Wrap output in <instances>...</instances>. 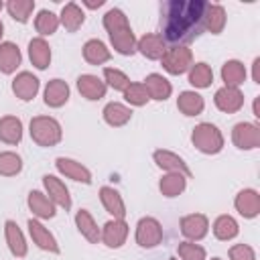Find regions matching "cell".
Listing matches in <instances>:
<instances>
[{"label":"cell","mask_w":260,"mask_h":260,"mask_svg":"<svg viewBox=\"0 0 260 260\" xmlns=\"http://www.w3.org/2000/svg\"><path fill=\"white\" fill-rule=\"evenodd\" d=\"M2 8H4V4H2V2H0V10H2Z\"/></svg>","instance_id":"obj_49"},{"label":"cell","mask_w":260,"mask_h":260,"mask_svg":"<svg viewBox=\"0 0 260 260\" xmlns=\"http://www.w3.org/2000/svg\"><path fill=\"white\" fill-rule=\"evenodd\" d=\"M193 146L203 154H217L223 148V134L221 130L211 122H201L191 132Z\"/></svg>","instance_id":"obj_3"},{"label":"cell","mask_w":260,"mask_h":260,"mask_svg":"<svg viewBox=\"0 0 260 260\" xmlns=\"http://www.w3.org/2000/svg\"><path fill=\"white\" fill-rule=\"evenodd\" d=\"M43 100H45V104L49 108H61V106H65L67 100H69V85H67V81H63L59 77L51 79L45 85Z\"/></svg>","instance_id":"obj_23"},{"label":"cell","mask_w":260,"mask_h":260,"mask_svg":"<svg viewBox=\"0 0 260 260\" xmlns=\"http://www.w3.org/2000/svg\"><path fill=\"white\" fill-rule=\"evenodd\" d=\"M22 122L16 116H2L0 118V140L4 144H18L22 140Z\"/></svg>","instance_id":"obj_32"},{"label":"cell","mask_w":260,"mask_h":260,"mask_svg":"<svg viewBox=\"0 0 260 260\" xmlns=\"http://www.w3.org/2000/svg\"><path fill=\"white\" fill-rule=\"evenodd\" d=\"M234 207L242 217L254 219L260 213V193L256 189H242L234 199Z\"/></svg>","instance_id":"obj_15"},{"label":"cell","mask_w":260,"mask_h":260,"mask_svg":"<svg viewBox=\"0 0 260 260\" xmlns=\"http://www.w3.org/2000/svg\"><path fill=\"white\" fill-rule=\"evenodd\" d=\"M81 53H83V59H85L89 65H104V63H108V61L112 59V51H110L108 45H106L104 41H100V39H89V41H85Z\"/></svg>","instance_id":"obj_28"},{"label":"cell","mask_w":260,"mask_h":260,"mask_svg":"<svg viewBox=\"0 0 260 260\" xmlns=\"http://www.w3.org/2000/svg\"><path fill=\"white\" fill-rule=\"evenodd\" d=\"M177 108L185 116H199L205 110V100L195 89H185L177 98Z\"/></svg>","instance_id":"obj_30"},{"label":"cell","mask_w":260,"mask_h":260,"mask_svg":"<svg viewBox=\"0 0 260 260\" xmlns=\"http://www.w3.org/2000/svg\"><path fill=\"white\" fill-rule=\"evenodd\" d=\"M28 132L35 144L43 146V148H51L57 146L63 138V128L61 124L51 118V116H35L28 124Z\"/></svg>","instance_id":"obj_2"},{"label":"cell","mask_w":260,"mask_h":260,"mask_svg":"<svg viewBox=\"0 0 260 260\" xmlns=\"http://www.w3.org/2000/svg\"><path fill=\"white\" fill-rule=\"evenodd\" d=\"M4 238H6L8 250L12 252V256H16V258H24L26 256L28 244H26V238H24L22 230L18 228V223L14 219H6L4 221Z\"/></svg>","instance_id":"obj_18"},{"label":"cell","mask_w":260,"mask_h":260,"mask_svg":"<svg viewBox=\"0 0 260 260\" xmlns=\"http://www.w3.org/2000/svg\"><path fill=\"white\" fill-rule=\"evenodd\" d=\"M104 83H106V87H112L114 91L124 93V89L130 85V77L116 67H106L104 69Z\"/></svg>","instance_id":"obj_41"},{"label":"cell","mask_w":260,"mask_h":260,"mask_svg":"<svg viewBox=\"0 0 260 260\" xmlns=\"http://www.w3.org/2000/svg\"><path fill=\"white\" fill-rule=\"evenodd\" d=\"M43 187H45L47 197H49L57 207H61V209H65V211L71 209V195H69V189H67V185H65L59 177H55V175H45V177H43Z\"/></svg>","instance_id":"obj_11"},{"label":"cell","mask_w":260,"mask_h":260,"mask_svg":"<svg viewBox=\"0 0 260 260\" xmlns=\"http://www.w3.org/2000/svg\"><path fill=\"white\" fill-rule=\"evenodd\" d=\"M252 114L254 118H260V95L254 98V106H252Z\"/></svg>","instance_id":"obj_46"},{"label":"cell","mask_w":260,"mask_h":260,"mask_svg":"<svg viewBox=\"0 0 260 260\" xmlns=\"http://www.w3.org/2000/svg\"><path fill=\"white\" fill-rule=\"evenodd\" d=\"M26 205H28V209L32 211V215H35V219H53L55 217V209H57V205L47 197V193H43V191H30L28 193V197H26Z\"/></svg>","instance_id":"obj_17"},{"label":"cell","mask_w":260,"mask_h":260,"mask_svg":"<svg viewBox=\"0 0 260 260\" xmlns=\"http://www.w3.org/2000/svg\"><path fill=\"white\" fill-rule=\"evenodd\" d=\"M55 167H57V171L63 177H67L71 181H77V183H83V185H89L91 183V171L85 165H81L79 160H75V158L59 156L55 160Z\"/></svg>","instance_id":"obj_14"},{"label":"cell","mask_w":260,"mask_h":260,"mask_svg":"<svg viewBox=\"0 0 260 260\" xmlns=\"http://www.w3.org/2000/svg\"><path fill=\"white\" fill-rule=\"evenodd\" d=\"M213 104L219 112H225V114H236L244 108V93L240 87H219L213 95Z\"/></svg>","instance_id":"obj_10"},{"label":"cell","mask_w":260,"mask_h":260,"mask_svg":"<svg viewBox=\"0 0 260 260\" xmlns=\"http://www.w3.org/2000/svg\"><path fill=\"white\" fill-rule=\"evenodd\" d=\"M128 238V223L124 219H110L104 223L102 228V236H100V242L106 244L108 248H122L124 242Z\"/></svg>","instance_id":"obj_12"},{"label":"cell","mask_w":260,"mask_h":260,"mask_svg":"<svg viewBox=\"0 0 260 260\" xmlns=\"http://www.w3.org/2000/svg\"><path fill=\"white\" fill-rule=\"evenodd\" d=\"M100 201L104 205V209L114 217V219H124L126 215V203L122 199V195L114 189V187H100Z\"/></svg>","instance_id":"obj_21"},{"label":"cell","mask_w":260,"mask_h":260,"mask_svg":"<svg viewBox=\"0 0 260 260\" xmlns=\"http://www.w3.org/2000/svg\"><path fill=\"white\" fill-rule=\"evenodd\" d=\"M28 59L37 69H47L51 65V47L43 37H35L28 41Z\"/></svg>","instance_id":"obj_29"},{"label":"cell","mask_w":260,"mask_h":260,"mask_svg":"<svg viewBox=\"0 0 260 260\" xmlns=\"http://www.w3.org/2000/svg\"><path fill=\"white\" fill-rule=\"evenodd\" d=\"M59 26H61L59 24V16L55 12H51V10H39V14L35 16V28L43 39L55 35Z\"/></svg>","instance_id":"obj_37"},{"label":"cell","mask_w":260,"mask_h":260,"mask_svg":"<svg viewBox=\"0 0 260 260\" xmlns=\"http://www.w3.org/2000/svg\"><path fill=\"white\" fill-rule=\"evenodd\" d=\"M102 24H104V28H106L108 32L118 30V28H122V26H130L128 16H126L124 10H120V8H110V10L104 14Z\"/></svg>","instance_id":"obj_42"},{"label":"cell","mask_w":260,"mask_h":260,"mask_svg":"<svg viewBox=\"0 0 260 260\" xmlns=\"http://www.w3.org/2000/svg\"><path fill=\"white\" fill-rule=\"evenodd\" d=\"M77 91L89 100V102H95V100H102L108 91L104 79H100L98 75H91V73H83L77 77Z\"/></svg>","instance_id":"obj_19"},{"label":"cell","mask_w":260,"mask_h":260,"mask_svg":"<svg viewBox=\"0 0 260 260\" xmlns=\"http://www.w3.org/2000/svg\"><path fill=\"white\" fill-rule=\"evenodd\" d=\"M108 37H110V43H112V47H114L116 53H120L124 57L136 53V41L138 39L134 37V32H132L130 26H122L118 30H112V32H108Z\"/></svg>","instance_id":"obj_22"},{"label":"cell","mask_w":260,"mask_h":260,"mask_svg":"<svg viewBox=\"0 0 260 260\" xmlns=\"http://www.w3.org/2000/svg\"><path fill=\"white\" fill-rule=\"evenodd\" d=\"M6 10L8 14L16 20V22H28L32 10H35V0H8L6 2Z\"/></svg>","instance_id":"obj_38"},{"label":"cell","mask_w":260,"mask_h":260,"mask_svg":"<svg viewBox=\"0 0 260 260\" xmlns=\"http://www.w3.org/2000/svg\"><path fill=\"white\" fill-rule=\"evenodd\" d=\"M252 79L254 83H260V57H256L252 63Z\"/></svg>","instance_id":"obj_45"},{"label":"cell","mask_w":260,"mask_h":260,"mask_svg":"<svg viewBox=\"0 0 260 260\" xmlns=\"http://www.w3.org/2000/svg\"><path fill=\"white\" fill-rule=\"evenodd\" d=\"M225 8L221 4H205V12H203V30L211 32V35H219L225 28Z\"/></svg>","instance_id":"obj_25"},{"label":"cell","mask_w":260,"mask_h":260,"mask_svg":"<svg viewBox=\"0 0 260 260\" xmlns=\"http://www.w3.org/2000/svg\"><path fill=\"white\" fill-rule=\"evenodd\" d=\"M26 228H28L30 240H32V244H35L37 248H41V250H45V252H49V254H59V252H61V248H59V244H57V238L49 232V228L43 225L41 219L30 217V219L26 221Z\"/></svg>","instance_id":"obj_7"},{"label":"cell","mask_w":260,"mask_h":260,"mask_svg":"<svg viewBox=\"0 0 260 260\" xmlns=\"http://www.w3.org/2000/svg\"><path fill=\"white\" fill-rule=\"evenodd\" d=\"M39 89H41V81L30 71H20L12 79V93L22 102H30L39 93Z\"/></svg>","instance_id":"obj_13"},{"label":"cell","mask_w":260,"mask_h":260,"mask_svg":"<svg viewBox=\"0 0 260 260\" xmlns=\"http://www.w3.org/2000/svg\"><path fill=\"white\" fill-rule=\"evenodd\" d=\"M179 228H181V234L187 238V242H199L209 232V219L203 213H189L181 217Z\"/></svg>","instance_id":"obj_9"},{"label":"cell","mask_w":260,"mask_h":260,"mask_svg":"<svg viewBox=\"0 0 260 260\" xmlns=\"http://www.w3.org/2000/svg\"><path fill=\"white\" fill-rule=\"evenodd\" d=\"M189 83L197 89H205L213 83V71L205 61H197L189 67Z\"/></svg>","instance_id":"obj_34"},{"label":"cell","mask_w":260,"mask_h":260,"mask_svg":"<svg viewBox=\"0 0 260 260\" xmlns=\"http://www.w3.org/2000/svg\"><path fill=\"white\" fill-rule=\"evenodd\" d=\"M205 0H171L162 8V41L171 47L195 41L203 32Z\"/></svg>","instance_id":"obj_1"},{"label":"cell","mask_w":260,"mask_h":260,"mask_svg":"<svg viewBox=\"0 0 260 260\" xmlns=\"http://www.w3.org/2000/svg\"><path fill=\"white\" fill-rule=\"evenodd\" d=\"M124 100H126V104L136 106V108H140V106H144V104L150 102L148 91L142 85V81H130V85L124 89Z\"/></svg>","instance_id":"obj_40"},{"label":"cell","mask_w":260,"mask_h":260,"mask_svg":"<svg viewBox=\"0 0 260 260\" xmlns=\"http://www.w3.org/2000/svg\"><path fill=\"white\" fill-rule=\"evenodd\" d=\"M22 171V158L20 154L12 150L0 152V175L2 177H16Z\"/></svg>","instance_id":"obj_39"},{"label":"cell","mask_w":260,"mask_h":260,"mask_svg":"<svg viewBox=\"0 0 260 260\" xmlns=\"http://www.w3.org/2000/svg\"><path fill=\"white\" fill-rule=\"evenodd\" d=\"M85 22V12L81 10V6L77 2H67L63 8H61V14H59V24L67 30V32H75L83 26Z\"/></svg>","instance_id":"obj_26"},{"label":"cell","mask_w":260,"mask_h":260,"mask_svg":"<svg viewBox=\"0 0 260 260\" xmlns=\"http://www.w3.org/2000/svg\"><path fill=\"white\" fill-rule=\"evenodd\" d=\"M2 37H4V22L0 20V43H2Z\"/></svg>","instance_id":"obj_48"},{"label":"cell","mask_w":260,"mask_h":260,"mask_svg":"<svg viewBox=\"0 0 260 260\" xmlns=\"http://www.w3.org/2000/svg\"><path fill=\"white\" fill-rule=\"evenodd\" d=\"M162 69L171 75H183L189 71V67L193 65V53L189 47L177 45V47H167L165 55L160 57Z\"/></svg>","instance_id":"obj_4"},{"label":"cell","mask_w":260,"mask_h":260,"mask_svg":"<svg viewBox=\"0 0 260 260\" xmlns=\"http://www.w3.org/2000/svg\"><path fill=\"white\" fill-rule=\"evenodd\" d=\"M211 260H221V258H217V256H215V258H211Z\"/></svg>","instance_id":"obj_50"},{"label":"cell","mask_w":260,"mask_h":260,"mask_svg":"<svg viewBox=\"0 0 260 260\" xmlns=\"http://www.w3.org/2000/svg\"><path fill=\"white\" fill-rule=\"evenodd\" d=\"M158 189L165 197H179L187 189V177H183L179 173H167L158 181Z\"/></svg>","instance_id":"obj_36"},{"label":"cell","mask_w":260,"mask_h":260,"mask_svg":"<svg viewBox=\"0 0 260 260\" xmlns=\"http://www.w3.org/2000/svg\"><path fill=\"white\" fill-rule=\"evenodd\" d=\"M20 63H22V55H20L18 45L12 41H2L0 43V73L12 75Z\"/></svg>","instance_id":"obj_24"},{"label":"cell","mask_w":260,"mask_h":260,"mask_svg":"<svg viewBox=\"0 0 260 260\" xmlns=\"http://www.w3.org/2000/svg\"><path fill=\"white\" fill-rule=\"evenodd\" d=\"M83 6H87V8H100V6H104V0H98V2H89V0H83Z\"/></svg>","instance_id":"obj_47"},{"label":"cell","mask_w":260,"mask_h":260,"mask_svg":"<svg viewBox=\"0 0 260 260\" xmlns=\"http://www.w3.org/2000/svg\"><path fill=\"white\" fill-rule=\"evenodd\" d=\"M162 236H165L162 234V225H160V221L156 217H140L138 219L134 238H136V244L140 248H146V250L156 248L162 242Z\"/></svg>","instance_id":"obj_5"},{"label":"cell","mask_w":260,"mask_h":260,"mask_svg":"<svg viewBox=\"0 0 260 260\" xmlns=\"http://www.w3.org/2000/svg\"><path fill=\"white\" fill-rule=\"evenodd\" d=\"M246 67L238 59H230L221 65V81L228 87H240L246 81Z\"/></svg>","instance_id":"obj_33"},{"label":"cell","mask_w":260,"mask_h":260,"mask_svg":"<svg viewBox=\"0 0 260 260\" xmlns=\"http://www.w3.org/2000/svg\"><path fill=\"white\" fill-rule=\"evenodd\" d=\"M232 142L240 150H254L260 146V126L254 122H238L232 128Z\"/></svg>","instance_id":"obj_6"},{"label":"cell","mask_w":260,"mask_h":260,"mask_svg":"<svg viewBox=\"0 0 260 260\" xmlns=\"http://www.w3.org/2000/svg\"><path fill=\"white\" fill-rule=\"evenodd\" d=\"M228 254H230V260H256V252L248 244H234Z\"/></svg>","instance_id":"obj_44"},{"label":"cell","mask_w":260,"mask_h":260,"mask_svg":"<svg viewBox=\"0 0 260 260\" xmlns=\"http://www.w3.org/2000/svg\"><path fill=\"white\" fill-rule=\"evenodd\" d=\"M211 230H213V236L217 240H221V242H230V240H234L240 234V225H238V221L232 215H219V217H215Z\"/></svg>","instance_id":"obj_35"},{"label":"cell","mask_w":260,"mask_h":260,"mask_svg":"<svg viewBox=\"0 0 260 260\" xmlns=\"http://www.w3.org/2000/svg\"><path fill=\"white\" fill-rule=\"evenodd\" d=\"M75 225L79 230V234L89 242V244H98L100 236H102V228H98L93 215L87 209H77L75 213Z\"/></svg>","instance_id":"obj_31"},{"label":"cell","mask_w":260,"mask_h":260,"mask_svg":"<svg viewBox=\"0 0 260 260\" xmlns=\"http://www.w3.org/2000/svg\"><path fill=\"white\" fill-rule=\"evenodd\" d=\"M136 51L150 61H158L167 51V43L158 32H146L136 41Z\"/></svg>","instance_id":"obj_16"},{"label":"cell","mask_w":260,"mask_h":260,"mask_svg":"<svg viewBox=\"0 0 260 260\" xmlns=\"http://www.w3.org/2000/svg\"><path fill=\"white\" fill-rule=\"evenodd\" d=\"M152 158H154L156 167L162 169L165 173H179V175H183V177H187V179H191V175H193L191 169H189V165L185 162V158L179 156V154L173 152V150L158 148V150L152 152Z\"/></svg>","instance_id":"obj_8"},{"label":"cell","mask_w":260,"mask_h":260,"mask_svg":"<svg viewBox=\"0 0 260 260\" xmlns=\"http://www.w3.org/2000/svg\"><path fill=\"white\" fill-rule=\"evenodd\" d=\"M142 85L146 87L148 98H150V100H156V102H165V100H169L171 93H173L171 81H169L165 75H160V73H148V75L144 77Z\"/></svg>","instance_id":"obj_20"},{"label":"cell","mask_w":260,"mask_h":260,"mask_svg":"<svg viewBox=\"0 0 260 260\" xmlns=\"http://www.w3.org/2000/svg\"><path fill=\"white\" fill-rule=\"evenodd\" d=\"M177 254L181 260H205V248L187 240L177 246Z\"/></svg>","instance_id":"obj_43"},{"label":"cell","mask_w":260,"mask_h":260,"mask_svg":"<svg viewBox=\"0 0 260 260\" xmlns=\"http://www.w3.org/2000/svg\"><path fill=\"white\" fill-rule=\"evenodd\" d=\"M102 116H104V122L112 128H120L124 124L130 122L132 118V108H128L126 104H120V102H110L104 106L102 110Z\"/></svg>","instance_id":"obj_27"},{"label":"cell","mask_w":260,"mask_h":260,"mask_svg":"<svg viewBox=\"0 0 260 260\" xmlns=\"http://www.w3.org/2000/svg\"><path fill=\"white\" fill-rule=\"evenodd\" d=\"M169 260H179V258H169Z\"/></svg>","instance_id":"obj_51"}]
</instances>
